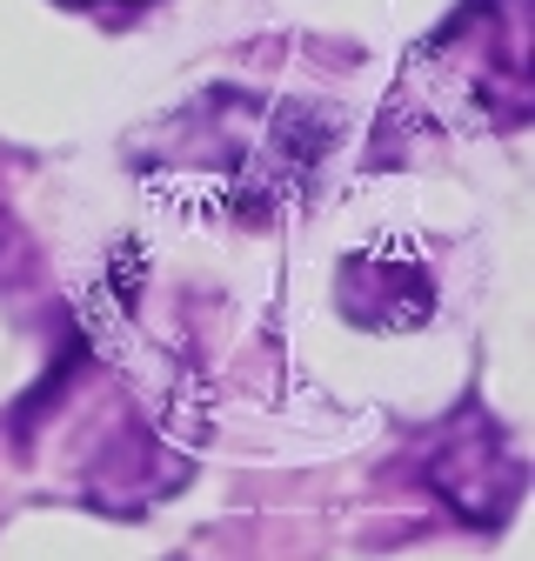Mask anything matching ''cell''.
<instances>
[{
    "instance_id": "obj_1",
    "label": "cell",
    "mask_w": 535,
    "mask_h": 561,
    "mask_svg": "<svg viewBox=\"0 0 535 561\" xmlns=\"http://www.w3.org/2000/svg\"><path fill=\"white\" fill-rule=\"evenodd\" d=\"M535 101L528 14L522 0H462V8L409 54L382 107V140L422 134H496L522 127Z\"/></svg>"
},
{
    "instance_id": "obj_2",
    "label": "cell",
    "mask_w": 535,
    "mask_h": 561,
    "mask_svg": "<svg viewBox=\"0 0 535 561\" xmlns=\"http://www.w3.org/2000/svg\"><path fill=\"white\" fill-rule=\"evenodd\" d=\"M328 148V121L288 101L254 94H201L161 127V174L181 187H201L215 207H268L295 201Z\"/></svg>"
},
{
    "instance_id": "obj_3",
    "label": "cell",
    "mask_w": 535,
    "mask_h": 561,
    "mask_svg": "<svg viewBox=\"0 0 535 561\" xmlns=\"http://www.w3.org/2000/svg\"><path fill=\"white\" fill-rule=\"evenodd\" d=\"M429 481L462 522L502 528L528 488V468H522L515 442L496 428V414L482 401H462L429 442Z\"/></svg>"
},
{
    "instance_id": "obj_4",
    "label": "cell",
    "mask_w": 535,
    "mask_h": 561,
    "mask_svg": "<svg viewBox=\"0 0 535 561\" xmlns=\"http://www.w3.org/2000/svg\"><path fill=\"white\" fill-rule=\"evenodd\" d=\"M334 301H342V314H349L355 328L401 334V328L429 321V308H435V280H429V267H416V261H395V254H355V261H342Z\"/></svg>"
},
{
    "instance_id": "obj_5",
    "label": "cell",
    "mask_w": 535,
    "mask_h": 561,
    "mask_svg": "<svg viewBox=\"0 0 535 561\" xmlns=\"http://www.w3.org/2000/svg\"><path fill=\"white\" fill-rule=\"evenodd\" d=\"M60 8H101V0H60Z\"/></svg>"
}]
</instances>
